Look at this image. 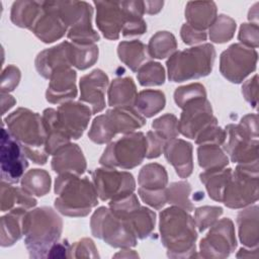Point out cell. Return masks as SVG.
I'll return each instance as SVG.
<instances>
[{"instance_id":"cell-30","label":"cell","mask_w":259,"mask_h":259,"mask_svg":"<svg viewBox=\"0 0 259 259\" xmlns=\"http://www.w3.org/2000/svg\"><path fill=\"white\" fill-rule=\"evenodd\" d=\"M121 220L127 224L137 239L143 240L149 237L154 231L156 214L150 208L139 205Z\"/></svg>"},{"instance_id":"cell-5","label":"cell","mask_w":259,"mask_h":259,"mask_svg":"<svg viewBox=\"0 0 259 259\" xmlns=\"http://www.w3.org/2000/svg\"><path fill=\"white\" fill-rule=\"evenodd\" d=\"M215 60V50L210 44L175 52L167 60L168 79L183 82L198 79L210 74Z\"/></svg>"},{"instance_id":"cell-7","label":"cell","mask_w":259,"mask_h":259,"mask_svg":"<svg viewBox=\"0 0 259 259\" xmlns=\"http://www.w3.org/2000/svg\"><path fill=\"white\" fill-rule=\"evenodd\" d=\"M96 25L107 39H117L125 22L143 17L144 1H94Z\"/></svg>"},{"instance_id":"cell-1","label":"cell","mask_w":259,"mask_h":259,"mask_svg":"<svg viewBox=\"0 0 259 259\" xmlns=\"http://www.w3.org/2000/svg\"><path fill=\"white\" fill-rule=\"evenodd\" d=\"M195 228L193 218L183 208L173 205L160 212L159 229L168 257H196L197 232Z\"/></svg>"},{"instance_id":"cell-12","label":"cell","mask_w":259,"mask_h":259,"mask_svg":"<svg viewBox=\"0 0 259 259\" xmlns=\"http://www.w3.org/2000/svg\"><path fill=\"white\" fill-rule=\"evenodd\" d=\"M258 54L255 49L242 44H233L220 58V71L232 83H241L256 70Z\"/></svg>"},{"instance_id":"cell-60","label":"cell","mask_w":259,"mask_h":259,"mask_svg":"<svg viewBox=\"0 0 259 259\" xmlns=\"http://www.w3.org/2000/svg\"><path fill=\"white\" fill-rule=\"evenodd\" d=\"M257 7H258V3L254 4L248 14V18H249L250 22L255 23V24H258V8Z\"/></svg>"},{"instance_id":"cell-58","label":"cell","mask_w":259,"mask_h":259,"mask_svg":"<svg viewBox=\"0 0 259 259\" xmlns=\"http://www.w3.org/2000/svg\"><path fill=\"white\" fill-rule=\"evenodd\" d=\"M16 103V100L7 92H1V114L4 115L7 110H9L14 104Z\"/></svg>"},{"instance_id":"cell-15","label":"cell","mask_w":259,"mask_h":259,"mask_svg":"<svg viewBox=\"0 0 259 259\" xmlns=\"http://www.w3.org/2000/svg\"><path fill=\"white\" fill-rule=\"evenodd\" d=\"M26 158L20 143L6 128L2 127L0 155L1 181L14 184L21 180L25 169L28 167Z\"/></svg>"},{"instance_id":"cell-48","label":"cell","mask_w":259,"mask_h":259,"mask_svg":"<svg viewBox=\"0 0 259 259\" xmlns=\"http://www.w3.org/2000/svg\"><path fill=\"white\" fill-rule=\"evenodd\" d=\"M97 251L91 239L83 238L71 246V258H98Z\"/></svg>"},{"instance_id":"cell-11","label":"cell","mask_w":259,"mask_h":259,"mask_svg":"<svg viewBox=\"0 0 259 259\" xmlns=\"http://www.w3.org/2000/svg\"><path fill=\"white\" fill-rule=\"evenodd\" d=\"M90 228L94 237L114 248L123 249L137 245V237L127 224L105 206H100L94 211Z\"/></svg>"},{"instance_id":"cell-41","label":"cell","mask_w":259,"mask_h":259,"mask_svg":"<svg viewBox=\"0 0 259 259\" xmlns=\"http://www.w3.org/2000/svg\"><path fill=\"white\" fill-rule=\"evenodd\" d=\"M72 66L79 70H85L93 66L98 59V47L95 44L71 42Z\"/></svg>"},{"instance_id":"cell-38","label":"cell","mask_w":259,"mask_h":259,"mask_svg":"<svg viewBox=\"0 0 259 259\" xmlns=\"http://www.w3.org/2000/svg\"><path fill=\"white\" fill-rule=\"evenodd\" d=\"M197 159L198 165L204 170L223 169L229 164V158L225 151L214 144L199 145Z\"/></svg>"},{"instance_id":"cell-51","label":"cell","mask_w":259,"mask_h":259,"mask_svg":"<svg viewBox=\"0 0 259 259\" xmlns=\"http://www.w3.org/2000/svg\"><path fill=\"white\" fill-rule=\"evenodd\" d=\"M165 189L148 190V189L140 187L138 192H139V195H140L141 199L145 203L154 207L155 209H161L167 203Z\"/></svg>"},{"instance_id":"cell-32","label":"cell","mask_w":259,"mask_h":259,"mask_svg":"<svg viewBox=\"0 0 259 259\" xmlns=\"http://www.w3.org/2000/svg\"><path fill=\"white\" fill-rule=\"evenodd\" d=\"M117 55L119 60L134 72H138L150 58L147 46L138 39L120 41L117 46Z\"/></svg>"},{"instance_id":"cell-55","label":"cell","mask_w":259,"mask_h":259,"mask_svg":"<svg viewBox=\"0 0 259 259\" xmlns=\"http://www.w3.org/2000/svg\"><path fill=\"white\" fill-rule=\"evenodd\" d=\"M147 30V23L143 17H135L125 22L121 33L123 36L142 35Z\"/></svg>"},{"instance_id":"cell-25","label":"cell","mask_w":259,"mask_h":259,"mask_svg":"<svg viewBox=\"0 0 259 259\" xmlns=\"http://www.w3.org/2000/svg\"><path fill=\"white\" fill-rule=\"evenodd\" d=\"M217 11V5L212 1H190L185 7V18L193 28L205 31L214 21Z\"/></svg>"},{"instance_id":"cell-14","label":"cell","mask_w":259,"mask_h":259,"mask_svg":"<svg viewBox=\"0 0 259 259\" xmlns=\"http://www.w3.org/2000/svg\"><path fill=\"white\" fill-rule=\"evenodd\" d=\"M237 240L233 222L229 218L217 221L207 235L200 240L199 257L226 258L235 251Z\"/></svg>"},{"instance_id":"cell-13","label":"cell","mask_w":259,"mask_h":259,"mask_svg":"<svg viewBox=\"0 0 259 259\" xmlns=\"http://www.w3.org/2000/svg\"><path fill=\"white\" fill-rule=\"evenodd\" d=\"M92 182L101 200H114L134 193L136 181L130 172L102 167L92 172Z\"/></svg>"},{"instance_id":"cell-35","label":"cell","mask_w":259,"mask_h":259,"mask_svg":"<svg viewBox=\"0 0 259 259\" xmlns=\"http://www.w3.org/2000/svg\"><path fill=\"white\" fill-rule=\"evenodd\" d=\"M166 104L165 94L160 90L146 89L138 93L134 107L144 117H152L159 113Z\"/></svg>"},{"instance_id":"cell-52","label":"cell","mask_w":259,"mask_h":259,"mask_svg":"<svg viewBox=\"0 0 259 259\" xmlns=\"http://www.w3.org/2000/svg\"><path fill=\"white\" fill-rule=\"evenodd\" d=\"M147 154L146 158L154 159L158 158L164 151V147L167 143L163 138H161L154 131H150L147 133Z\"/></svg>"},{"instance_id":"cell-6","label":"cell","mask_w":259,"mask_h":259,"mask_svg":"<svg viewBox=\"0 0 259 259\" xmlns=\"http://www.w3.org/2000/svg\"><path fill=\"white\" fill-rule=\"evenodd\" d=\"M145 123V117L134 106L113 107L93 119L88 137L95 144H107L115 135L134 133Z\"/></svg>"},{"instance_id":"cell-29","label":"cell","mask_w":259,"mask_h":259,"mask_svg":"<svg viewBox=\"0 0 259 259\" xmlns=\"http://www.w3.org/2000/svg\"><path fill=\"white\" fill-rule=\"evenodd\" d=\"M27 210L17 207L1 218L0 243L2 247L12 246L23 236V218Z\"/></svg>"},{"instance_id":"cell-46","label":"cell","mask_w":259,"mask_h":259,"mask_svg":"<svg viewBox=\"0 0 259 259\" xmlns=\"http://www.w3.org/2000/svg\"><path fill=\"white\" fill-rule=\"evenodd\" d=\"M223 214V208L220 206L204 205L197 207L194 211V223L195 227L199 232L205 231L207 228L212 226L218 219Z\"/></svg>"},{"instance_id":"cell-21","label":"cell","mask_w":259,"mask_h":259,"mask_svg":"<svg viewBox=\"0 0 259 259\" xmlns=\"http://www.w3.org/2000/svg\"><path fill=\"white\" fill-rule=\"evenodd\" d=\"M76 71L70 68H60L50 77L46 98L50 103L59 104L71 101L77 96Z\"/></svg>"},{"instance_id":"cell-16","label":"cell","mask_w":259,"mask_h":259,"mask_svg":"<svg viewBox=\"0 0 259 259\" xmlns=\"http://www.w3.org/2000/svg\"><path fill=\"white\" fill-rule=\"evenodd\" d=\"M225 152L234 163L248 164L258 161V138L251 136L240 124L226 126Z\"/></svg>"},{"instance_id":"cell-40","label":"cell","mask_w":259,"mask_h":259,"mask_svg":"<svg viewBox=\"0 0 259 259\" xmlns=\"http://www.w3.org/2000/svg\"><path fill=\"white\" fill-rule=\"evenodd\" d=\"M165 191L167 203L183 208L188 212L194 209V206L191 200L189 199L191 186L187 181L173 182L166 187Z\"/></svg>"},{"instance_id":"cell-57","label":"cell","mask_w":259,"mask_h":259,"mask_svg":"<svg viewBox=\"0 0 259 259\" xmlns=\"http://www.w3.org/2000/svg\"><path fill=\"white\" fill-rule=\"evenodd\" d=\"M239 124L251 136L258 138V116L256 113H250L243 116Z\"/></svg>"},{"instance_id":"cell-34","label":"cell","mask_w":259,"mask_h":259,"mask_svg":"<svg viewBox=\"0 0 259 259\" xmlns=\"http://www.w3.org/2000/svg\"><path fill=\"white\" fill-rule=\"evenodd\" d=\"M232 169L223 168L215 170H205L199 174L200 181L204 184L208 196L219 202H223L224 192L231 177Z\"/></svg>"},{"instance_id":"cell-44","label":"cell","mask_w":259,"mask_h":259,"mask_svg":"<svg viewBox=\"0 0 259 259\" xmlns=\"http://www.w3.org/2000/svg\"><path fill=\"white\" fill-rule=\"evenodd\" d=\"M153 131L165 141H170L178 137V119L172 113H166L156 118L152 123Z\"/></svg>"},{"instance_id":"cell-39","label":"cell","mask_w":259,"mask_h":259,"mask_svg":"<svg viewBox=\"0 0 259 259\" xmlns=\"http://www.w3.org/2000/svg\"><path fill=\"white\" fill-rule=\"evenodd\" d=\"M147 48L150 58L165 59L176 52L177 41L171 32L163 30L156 32L150 38Z\"/></svg>"},{"instance_id":"cell-42","label":"cell","mask_w":259,"mask_h":259,"mask_svg":"<svg viewBox=\"0 0 259 259\" xmlns=\"http://www.w3.org/2000/svg\"><path fill=\"white\" fill-rule=\"evenodd\" d=\"M236 27V21L232 17L226 14L217 15L214 21L208 28L209 38L217 44L227 42L233 38Z\"/></svg>"},{"instance_id":"cell-45","label":"cell","mask_w":259,"mask_h":259,"mask_svg":"<svg viewBox=\"0 0 259 259\" xmlns=\"http://www.w3.org/2000/svg\"><path fill=\"white\" fill-rule=\"evenodd\" d=\"M201 97H206V91L202 84L192 83L176 88L174 92V100L178 107L182 108L186 103Z\"/></svg>"},{"instance_id":"cell-20","label":"cell","mask_w":259,"mask_h":259,"mask_svg":"<svg viewBox=\"0 0 259 259\" xmlns=\"http://www.w3.org/2000/svg\"><path fill=\"white\" fill-rule=\"evenodd\" d=\"M108 82L107 75L100 69H95L81 77L79 82L80 100L90 107L92 114L104 109Z\"/></svg>"},{"instance_id":"cell-28","label":"cell","mask_w":259,"mask_h":259,"mask_svg":"<svg viewBox=\"0 0 259 259\" xmlns=\"http://www.w3.org/2000/svg\"><path fill=\"white\" fill-rule=\"evenodd\" d=\"M42 120L47 133L46 151L54 155L60 148L70 143V138L62 130L57 118V109L47 108L42 112Z\"/></svg>"},{"instance_id":"cell-54","label":"cell","mask_w":259,"mask_h":259,"mask_svg":"<svg viewBox=\"0 0 259 259\" xmlns=\"http://www.w3.org/2000/svg\"><path fill=\"white\" fill-rule=\"evenodd\" d=\"M242 93L246 101H248L253 108L258 104V76L255 74L252 78L247 80L242 86Z\"/></svg>"},{"instance_id":"cell-9","label":"cell","mask_w":259,"mask_h":259,"mask_svg":"<svg viewBox=\"0 0 259 259\" xmlns=\"http://www.w3.org/2000/svg\"><path fill=\"white\" fill-rule=\"evenodd\" d=\"M147 147V138L142 132L126 134L108 144L99 163L104 167L133 169L145 159Z\"/></svg>"},{"instance_id":"cell-4","label":"cell","mask_w":259,"mask_h":259,"mask_svg":"<svg viewBox=\"0 0 259 259\" xmlns=\"http://www.w3.org/2000/svg\"><path fill=\"white\" fill-rule=\"evenodd\" d=\"M56 209L67 217H86L98 204V194L88 177L64 173L55 180Z\"/></svg>"},{"instance_id":"cell-10","label":"cell","mask_w":259,"mask_h":259,"mask_svg":"<svg viewBox=\"0 0 259 259\" xmlns=\"http://www.w3.org/2000/svg\"><path fill=\"white\" fill-rule=\"evenodd\" d=\"M59 13L68 26L67 36L75 44H95L99 34L91 24L93 8L85 1H56Z\"/></svg>"},{"instance_id":"cell-2","label":"cell","mask_w":259,"mask_h":259,"mask_svg":"<svg viewBox=\"0 0 259 259\" xmlns=\"http://www.w3.org/2000/svg\"><path fill=\"white\" fill-rule=\"evenodd\" d=\"M62 230L63 221L52 207L42 206L26 211L23 218V236L29 257H48L52 246L59 242Z\"/></svg>"},{"instance_id":"cell-22","label":"cell","mask_w":259,"mask_h":259,"mask_svg":"<svg viewBox=\"0 0 259 259\" xmlns=\"http://www.w3.org/2000/svg\"><path fill=\"white\" fill-rule=\"evenodd\" d=\"M34 64L38 74L46 79H50L52 74L60 68H70L72 66L71 42L62 41L44 50L36 56Z\"/></svg>"},{"instance_id":"cell-27","label":"cell","mask_w":259,"mask_h":259,"mask_svg":"<svg viewBox=\"0 0 259 259\" xmlns=\"http://www.w3.org/2000/svg\"><path fill=\"white\" fill-rule=\"evenodd\" d=\"M137 95L136 84L131 77L115 78L108 88V104L111 107L134 106Z\"/></svg>"},{"instance_id":"cell-50","label":"cell","mask_w":259,"mask_h":259,"mask_svg":"<svg viewBox=\"0 0 259 259\" xmlns=\"http://www.w3.org/2000/svg\"><path fill=\"white\" fill-rule=\"evenodd\" d=\"M21 78L20 70L14 65H8L1 74V92L13 91L19 84Z\"/></svg>"},{"instance_id":"cell-59","label":"cell","mask_w":259,"mask_h":259,"mask_svg":"<svg viewBox=\"0 0 259 259\" xmlns=\"http://www.w3.org/2000/svg\"><path fill=\"white\" fill-rule=\"evenodd\" d=\"M163 5V1H144V11L148 14H156L161 11Z\"/></svg>"},{"instance_id":"cell-56","label":"cell","mask_w":259,"mask_h":259,"mask_svg":"<svg viewBox=\"0 0 259 259\" xmlns=\"http://www.w3.org/2000/svg\"><path fill=\"white\" fill-rule=\"evenodd\" d=\"M49 258H71V245L67 241L57 242L49 251Z\"/></svg>"},{"instance_id":"cell-31","label":"cell","mask_w":259,"mask_h":259,"mask_svg":"<svg viewBox=\"0 0 259 259\" xmlns=\"http://www.w3.org/2000/svg\"><path fill=\"white\" fill-rule=\"evenodd\" d=\"M36 199L25 192L21 187H13L10 183L1 181L0 208L1 211L11 210L17 207L29 209L36 205Z\"/></svg>"},{"instance_id":"cell-8","label":"cell","mask_w":259,"mask_h":259,"mask_svg":"<svg viewBox=\"0 0 259 259\" xmlns=\"http://www.w3.org/2000/svg\"><path fill=\"white\" fill-rule=\"evenodd\" d=\"M258 161L239 164L227 183L223 202L230 208H243L258 200Z\"/></svg>"},{"instance_id":"cell-18","label":"cell","mask_w":259,"mask_h":259,"mask_svg":"<svg viewBox=\"0 0 259 259\" xmlns=\"http://www.w3.org/2000/svg\"><path fill=\"white\" fill-rule=\"evenodd\" d=\"M92 111L84 103L68 101L57 108V118L60 126L70 139L81 138L89 124Z\"/></svg>"},{"instance_id":"cell-36","label":"cell","mask_w":259,"mask_h":259,"mask_svg":"<svg viewBox=\"0 0 259 259\" xmlns=\"http://www.w3.org/2000/svg\"><path fill=\"white\" fill-rule=\"evenodd\" d=\"M138 182L140 187L148 190L165 189L168 184V174L164 166L150 163L140 170Z\"/></svg>"},{"instance_id":"cell-53","label":"cell","mask_w":259,"mask_h":259,"mask_svg":"<svg viewBox=\"0 0 259 259\" xmlns=\"http://www.w3.org/2000/svg\"><path fill=\"white\" fill-rule=\"evenodd\" d=\"M180 35L183 42L188 46H192V45H196L201 41H204L207 36L205 31L195 29L187 23H184L181 26Z\"/></svg>"},{"instance_id":"cell-24","label":"cell","mask_w":259,"mask_h":259,"mask_svg":"<svg viewBox=\"0 0 259 259\" xmlns=\"http://www.w3.org/2000/svg\"><path fill=\"white\" fill-rule=\"evenodd\" d=\"M163 153L180 178H187L192 173L193 159L192 145L190 143L181 139L167 141Z\"/></svg>"},{"instance_id":"cell-23","label":"cell","mask_w":259,"mask_h":259,"mask_svg":"<svg viewBox=\"0 0 259 259\" xmlns=\"http://www.w3.org/2000/svg\"><path fill=\"white\" fill-rule=\"evenodd\" d=\"M86 159L77 144L69 143L60 148L52 159V169L58 174L82 175L86 170Z\"/></svg>"},{"instance_id":"cell-33","label":"cell","mask_w":259,"mask_h":259,"mask_svg":"<svg viewBox=\"0 0 259 259\" xmlns=\"http://www.w3.org/2000/svg\"><path fill=\"white\" fill-rule=\"evenodd\" d=\"M42 8V1H15L11 7V21L22 28L31 29L39 16Z\"/></svg>"},{"instance_id":"cell-47","label":"cell","mask_w":259,"mask_h":259,"mask_svg":"<svg viewBox=\"0 0 259 259\" xmlns=\"http://www.w3.org/2000/svg\"><path fill=\"white\" fill-rule=\"evenodd\" d=\"M226 138V131L218 126V123H212L205 126L198 133V135L195 138V143L197 145L214 144L221 146L225 143Z\"/></svg>"},{"instance_id":"cell-37","label":"cell","mask_w":259,"mask_h":259,"mask_svg":"<svg viewBox=\"0 0 259 259\" xmlns=\"http://www.w3.org/2000/svg\"><path fill=\"white\" fill-rule=\"evenodd\" d=\"M21 188L32 196H44L51 189V176L44 169L28 170L22 176Z\"/></svg>"},{"instance_id":"cell-17","label":"cell","mask_w":259,"mask_h":259,"mask_svg":"<svg viewBox=\"0 0 259 259\" xmlns=\"http://www.w3.org/2000/svg\"><path fill=\"white\" fill-rule=\"evenodd\" d=\"M178 120L179 133L188 139H195L198 133L205 126L218 123L212 114L210 102L206 97L194 99L186 103L182 108Z\"/></svg>"},{"instance_id":"cell-19","label":"cell","mask_w":259,"mask_h":259,"mask_svg":"<svg viewBox=\"0 0 259 259\" xmlns=\"http://www.w3.org/2000/svg\"><path fill=\"white\" fill-rule=\"evenodd\" d=\"M30 30L46 44L54 42L64 36L68 26L59 13L56 1H42L41 12Z\"/></svg>"},{"instance_id":"cell-49","label":"cell","mask_w":259,"mask_h":259,"mask_svg":"<svg viewBox=\"0 0 259 259\" xmlns=\"http://www.w3.org/2000/svg\"><path fill=\"white\" fill-rule=\"evenodd\" d=\"M238 38L241 41L242 45L252 48V49H257L259 46V28L258 24L255 23H243L240 26Z\"/></svg>"},{"instance_id":"cell-3","label":"cell","mask_w":259,"mask_h":259,"mask_svg":"<svg viewBox=\"0 0 259 259\" xmlns=\"http://www.w3.org/2000/svg\"><path fill=\"white\" fill-rule=\"evenodd\" d=\"M9 134L20 143L26 157L44 165L49 154L46 151L47 133L42 116L27 108L19 107L4 118Z\"/></svg>"},{"instance_id":"cell-43","label":"cell","mask_w":259,"mask_h":259,"mask_svg":"<svg viewBox=\"0 0 259 259\" xmlns=\"http://www.w3.org/2000/svg\"><path fill=\"white\" fill-rule=\"evenodd\" d=\"M137 77L142 86H159L165 82V69L158 62H147L138 70Z\"/></svg>"},{"instance_id":"cell-26","label":"cell","mask_w":259,"mask_h":259,"mask_svg":"<svg viewBox=\"0 0 259 259\" xmlns=\"http://www.w3.org/2000/svg\"><path fill=\"white\" fill-rule=\"evenodd\" d=\"M239 238L241 243L250 248H257L259 242L258 206L253 205L241 210L237 215Z\"/></svg>"}]
</instances>
